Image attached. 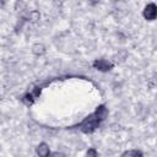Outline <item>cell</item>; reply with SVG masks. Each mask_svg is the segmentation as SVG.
<instances>
[{
	"label": "cell",
	"mask_w": 157,
	"mask_h": 157,
	"mask_svg": "<svg viewBox=\"0 0 157 157\" xmlns=\"http://www.w3.org/2000/svg\"><path fill=\"white\" fill-rule=\"evenodd\" d=\"M36 152H37V156H38V157H49V156H50L49 146H48L45 142H40V144L37 146Z\"/></svg>",
	"instance_id": "cell-5"
},
{
	"label": "cell",
	"mask_w": 157,
	"mask_h": 157,
	"mask_svg": "<svg viewBox=\"0 0 157 157\" xmlns=\"http://www.w3.org/2000/svg\"><path fill=\"white\" fill-rule=\"evenodd\" d=\"M52 157H66L63 152H54L53 155H52Z\"/></svg>",
	"instance_id": "cell-8"
},
{
	"label": "cell",
	"mask_w": 157,
	"mask_h": 157,
	"mask_svg": "<svg viewBox=\"0 0 157 157\" xmlns=\"http://www.w3.org/2000/svg\"><path fill=\"white\" fill-rule=\"evenodd\" d=\"M86 157H98V153H97V151H96L94 148H90V150L87 151Z\"/></svg>",
	"instance_id": "cell-7"
},
{
	"label": "cell",
	"mask_w": 157,
	"mask_h": 157,
	"mask_svg": "<svg viewBox=\"0 0 157 157\" xmlns=\"http://www.w3.org/2000/svg\"><path fill=\"white\" fill-rule=\"evenodd\" d=\"M40 91H42V88H40V87H34L33 90H31L29 92H27V93L23 96V98H22V101L25 102V104H27V105L33 104V103H34V101L39 97Z\"/></svg>",
	"instance_id": "cell-2"
},
{
	"label": "cell",
	"mask_w": 157,
	"mask_h": 157,
	"mask_svg": "<svg viewBox=\"0 0 157 157\" xmlns=\"http://www.w3.org/2000/svg\"><path fill=\"white\" fill-rule=\"evenodd\" d=\"M156 15H157V6H156V4H153V2L147 4L145 6V9H144V17L147 21H153L156 18Z\"/></svg>",
	"instance_id": "cell-3"
},
{
	"label": "cell",
	"mask_w": 157,
	"mask_h": 157,
	"mask_svg": "<svg viewBox=\"0 0 157 157\" xmlns=\"http://www.w3.org/2000/svg\"><path fill=\"white\" fill-rule=\"evenodd\" d=\"M121 157H142V152L140 150H128L121 155Z\"/></svg>",
	"instance_id": "cell-6"
},
{
	"label": "cell",
	"mask_w": 157,
	"mask_h": 157,
	"mask_svg": "<svg viewBox=\"0 0 157 157\" xmlns=\"http://www.w3.org/2000/svg\"><path fill=\"white\" fill-rule=\"evenodd\" d=\"M113 66H114V65H113L110 61L105 60V59H97V60L93 61V67L97 69V70H99V71H103V72L112 70Z\"/></svg>",
	"instance_id": "cell-4"
},
{
	"label": "cell",
	"mask_w": 157,
	"mask_h": 157,
	"mask_svg": "<svg viewBox=\"0 0 157 157\" xmlns=\"http://www.w3.org/2000/svg\"><path fill=\"white\" fill-rule=\"evenodd\" d=\"M107 117H108V109L104 104H101L97 107V109L92 114L86 117L78 124V128L85 134H92L93 131H96L98 129V126L105 120Z\"/></svg>",
	"instance_id": "cell-1"
}]
</instances>
